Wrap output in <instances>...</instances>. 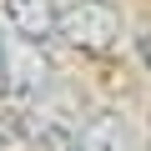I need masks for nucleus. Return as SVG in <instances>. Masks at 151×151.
Here are the masks:
<instances>
[{"label": "nucleus", "instance_id": "3", "mask_svg": "<svg viewBox=\"0 0 151 151\" xmlns=\"http://www.w3.org/2000/svg\"><path fill=\"white\" fill-rule=\"evenodd\" d=\"M5 30L30 40V45H50L60 40V0H0Z\"/></svg>", "mask_w": 151, "mask_h": 151}, {"label": "nucleus", "instance_id": "5", "mask_svg": "<svg viewBox=\"0 0 151 151\" xmlns=\"http://www.w3.org/2000/svg\"><path fill=\"white\" fill-rule=\"evenodd\" d=\"M0 151H25V136L15 131V121L0 111Z\"/></svg>", "mask_w": 151, "mask_h": 151}, {"label": "nucleus", "instance_id": "2", "mask_svg": "<svg viewBox=\"0 0 151 151\" xmlns=\"http://www.w3.org/2000/svg\"><path fill=\"white\" fill-rule=\"evenodd\" d=\"M60 40L86 55H106L121 45V10L111 0H65L60 5Z\"/></svg>", "mask_w": 151, "mask_h": 151}, {"label": "nucleus", "instance_id": "4", "mask_svg": "<svg viewBox=\"0 0 151 151\" xmlns=\"http://www.w3.org/2000/svg\"><path fill=\"white\" fill-rule=\"evenodd\" d=\"M76 151H131V131H126V116L116 111H96L81 121V141Z\"/></svg>", "mask_w": 151, "mask_h": 151}, {"label": "nucleus", "instance_id": "1", "mask_svg": "<svg viewBox=\"0 0 151 151\" xmlns=\"http://www.w3.org/2000/svg\"><path fill=\"white\" fill-rule=\"evenodd\" d=\"M50 60H45V45H30L20 35H5L0 40V91H5L15 106H40L50 96Z\"/></svg>", "mask_w": 151, "mask_h": 151}]
</instances>
